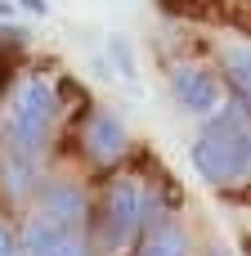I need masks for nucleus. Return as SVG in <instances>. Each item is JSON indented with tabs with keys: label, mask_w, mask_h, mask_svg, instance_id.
Returning a JSON list of instances; mask_svg holds the SVG:
<instances>
[{
	"label": "nucleus",
	"mask_w": 251,
	"mask_h": 256,
	"mask_svg": "<svg viewBox=\"0 0 251 256\" xmlns=\"http://www.w3.org/2000/svg\"><path fill=\"white\" fill-rule=\"evenodd\" d=\"M193 166L211 184H234V180L247 176L251 135H247V126H243V104H229V108H220L207 122L202 140L193 144Z\"/></svg>",
	"instance_id": "1"
},
{
	"label": "nucleus",
	"mask_w": 251,
	"mask_h": 256,
	"mask_svg": "<svg viewBox=\"0 0 251 256\" xmlns=\"http://www.w3.org/2000/svg\"><path fill=\"white\" fill-rule=\"evenodd\" d=\"M54 90L40 81V76H27L13 94V117H9V153H27L36 158L45 135H49V122H54Z\"/></svg>",
	"instance_id": "2"
},
{
	"label": "nucleus",
	"mask_w": 251,
	"mask_h": 256,
	"mask_svg": "<svg viewBox=\"0 0 251 256\" xmlns=\"http://www.w3.org/2000/svg\"><path fill=\"white\" fill-rule=\"evenodd\" d=\"M135 230H139V189L130 180H117L108 202H103V243H108V252H117Z\"/></svg>",
	"instance_id": "3"
},
{
	"label": "nucleus",
	"mask_w": 251,
	"mask_h": 256,
	"mask_svg": "<svg viewBox=\"0 0 251 256\" xmlns=\"http://www.w3.org/2000/svg\"><path fill=\"white\" fill-rule=\"evenodd\" d=\"M171 90H175L180 108H189V112H211L220 104V81L207 68H193V63L171 72Z\"/></svg>",
	"instance_id": "4"
},
{
	"label": "nucleus",
	"mask_w": 251,
	"mask_h": 256,
	"mask_svg": "<svg viewBox=\"0 0 251 256\" xmlns=\"http://www.w3.org/2000/svg\"><path fill=\"white\" fill-rule=\"evenodd\" d=\"M27 256H85L76 230H63L49 216H31L27 225Z\"/></svg>",
	"instance_id": "5"
},
{
	"label": "nucleus",
	"mask_w": 251,
	"mask_h": 256,
	"mask_svg": "<svg viewBox=\"0 0 251 256\" xmlns=\"http://www.w3.org/2000/svg\"><path fill=\"white\" fill-rule=\"evenodd\" d=\"M40 216L58 220L63 230H76V225L85 220V198H81V189H72L67 180L45 184V189H40Z\"/></svg>",
	"instance_id": "6"
},
{
	"label": "nucleus",
	"mask_w": 251,
	"mask_h": 256,
	"mask_svg": "<svg viewBox=\"0 0 251 256\" xmlns=\"http://www.w3.org/2000/svg\"><path fill=\"white\" fill-rule=\"evenodd\" d=\"M85 148H90L94 162H112V158H121V148H126V126H121V117H112V112H94L90 126H85Z\"/></svg>",
	"instance_id": "7"
},
{
	"label": "nucleus",
	"mask_w": 251,
	"mask_h": 256,
	"mask_svg": "<svg viewBox=\"0 0 251 256\" xmlns=\"http://www.w3.org/2000/svg\"><path fill=\"white\" fill-rule=\"evenodd\" d=\"M225 63H229V86H234V104H243V108H247V90H251V76H247L251 58H247V50H243V45H234V50L225 54Z\"/></svg>",
	"instance_id": "8"
},
{
	"label": "nucleus",
	"mask_w": 251,
	"mask_h": 256,
	"mask_svg": "<svg viewBox=\"0 0 251 256\" xmlns=\"http://www.w3.org/2000/svg\"><path fill=\"white\" fill-rule=\"evenodd\" d=\"M139 256H184V234L175 225H162L148 234V243L139 248Z\"/></svg>",
	"instance_id": "9"
},
{
	"label": "nucleus",
	"mask_w": 251,
	"mask_h": 256,
	"mask_svg": "<svg viewBox=\"0 0 251 256\" xmlns=\"http://www.w3.org/2000/svg\"><path fill=\"white\" fill-rule=\"evenodd\" d=\"M31 176H36V158H27V153H9L4 158V184H9V194H22L31 184Z\"/></svg>",
	"instance_id": "10"
},
{
	"label": "nucleus",
	"mask_w": 251,
	"mask_h": 256,
	"mask_svg": "<svg viewBox=\"0 0 251 256\" xmlns=\"http://www.w3.org/2000/svg\"><path fill=\"white\" fill-rule=\"evenodd\" d=\"M162 9L184 14V18H211V14H216L211 4H198V0H162Z\"/></svg>",
	"instance_id": "11"
},
{
	"label": "nucleus",
	"mask_w": 251,
	"mask_h": 256,
	"mask_svg": "<svg viewBox=\"0 0 251 256\" xmlns=\"http://www.w3.org/2000/svg\"><path fill=\"white\" fill-rule=\"evenodd\" d=\"M108 50H112V58H117V68H121V76H135V63H130V45H126L121 36H112V40H108Z\"/></svg>",
	"instance_id": "12"
},
{
	"label": "nucleus",
	"mask_w": 251,
	"mask_h": 256,
	"mask_svg": "<svg viewBox=\"0 0 251 256\" xmlns=\"http://www.w3.org/2000/svg\"><path fill=\"white\" fill-rule=\"evenodd\" d=\"M0 256H18V243H13L9 225H0Z\"/></svg>",
	"instance_id": "13"
},
{
	"label": "nucleus",
	"mask_w": 251,
	"mask_h": 256,
	"mask_svg": "<svg viewBox=\"0 0 251 256\" xmlns=\"http://www.w3.org/2000/svg\"><path fill=\"white\" fill-rule=\"evenodd\" d=\"M18 4H22V9H27V14H36V18H40V14H45V9H49V4H45V0H18Z\"/></svg>",
	"instance_id": "14"
},
{
	"label": "nucleus",
	"mask_w": 251,
	"mask_h": 256,
	"mask_svg": "<svg viewBox=\"0 0 251 256\" xmlns=\"http://www.w3.org/2000/svg\"><path fill=\"white\" fill-rule=\"evenodd\" d=\"M13 14V0H0V18H9Z\"/></svg>",
	"instance_id": "15"
},
{
	"label": "nucleus",
	"mask_w": 251,
	"mask_h": 256,
	"mask_svg": "<svg viewBox=\"0 0 251 256\" xmlns=\"http://www.w3.org/2000/svg\"><path fill=\"white\" fill-rule=\"evenodd\" d=\"M207 256H225V252H207Z\"/></svg>",
	"instance_id": "16"
}]
</instances>
